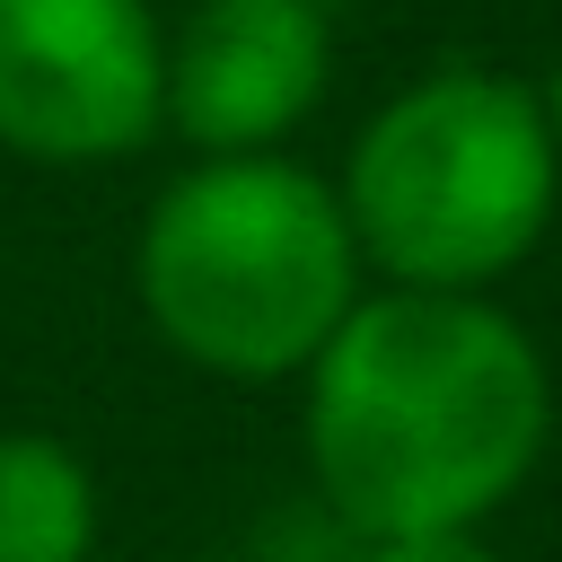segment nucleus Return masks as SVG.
I'll return each mask as SVG.
<instances>
[{"mask_svg": "<svg viewBox=\"0 0 562 562\" xmlns=\"http://www.w3.org/2000/svg\"><path fill=\"white\" fill-rule=\"evenodd\" d=\"M299 439L360 544L465 536L544 465L553 369L492 290H360L307 360Z\"/></svg>", "mask_w": 562, "mask_h": 562, "instance_id": "f257e3e1", "label": "nucleus"}, {"mask_svg": "<svg viewBox=\"0 0 562 562\" xmlns=\"http://www.w3.org/2000/svg\"><path fill=\"white\" fill-rule=\"evenodd\" d=\"M360 246L342 193L281 158H193L132 237V290L158 342L228 386L307 378L360 307Z\"/></svg>", "mask_w": 562, "mask_h": 562, "instance_id": "f03ea898", "label": "nucleus"}, {"mask_svg": "<svg viewBox=\"0 0 562 562\" xmlns=\"http://www.w3.org/2000/svg\"><path fill=\"white\" fill-rule=\"evenodd\" d=\"M334 193L386 290H492L553 237L562 149L527 79L448 61L360 123Z\"/></svg>", "mask_w": 562, "mask_h": 562, "instance_id": "7ed1b4c3", "label": "nucleus"}, {"mask_svg": "<svg viewBox=\"0 0 562 562\" xmlns=\"http://www.w3.org/2000/svg\"><path fill=\"white\" fill-rule=\"evenodd\" d=\"M167 123L149 0H0V158L105 167Z\"/></svg>", "mask_w": 562, "mask_h": 562, "instance_id": "20e7f679", "label": "nucleus"}, {"mask_svg": "<svg viewBox=\"0 0 562 562\" xmlns=\"http://www.w3.org/2000/svg\"><path fill=\"white\" fill-rule=\"evenodd\" d=\"M334 79L325 0H202L167 35V123L193 158L281 149Z\"/></svg>", "mask_w": 562, "mask_h": 562, "instance_id": "39448f33", "label": "nucleus"}, {"mask_svg": "<svg viewBox=\"0 0 562 562\" xmlns=\"http://www.w3.org/2000/svg\"><path fill=\"white\" fill-rule=\"evenodd\" d=\"M97 474L53 430H0V562H88Z\"/></svg>", "mask_w": 562, "mask_h": 562, "instance_id": "423d86ee", "label": "nucleus"}, {"mask_svg": "<svg viewBox=\"0 0 562 562\" xmlns=\"http://www.w3.org/2000/svg\"><path fill=\"white\" fill-rule=\"evenodd\" d=\"M351 562H501V553L483 544V527H465V536H378Z\"/></svg>", "mask_w": 562, "mask_h": 562, "instance_id": "0eeeda50", "label": "nucleus"}, {"mask_svg": "<svg viewBox=\"0 0 562 562\" xmlns=\"http://www.w3.org/2000/svg\"><path fill=\"white\" fill-rule=\"evenodd\" d=\"M536 97H544V123H553V149H562V61H553V79H544Z\"/></svg>", "mask_w": 562, "mask_h": 562, "instance_id": "6e6552de", "label": "nucleus"}, {"mask_svg": "<svg viewBox=\"0 0 562 562\" xmlns=\"http://www.w3.org/2000/svg\"><path fill=\"white\" fill-rule=\"evenodd\" d=\"M0 167H9V158H0Z\"/></svg>", "mask_w": 562, "mask_h": 562, "instance_id": "1a4fd4ad", "label": "nucleus"}]
</instances>
